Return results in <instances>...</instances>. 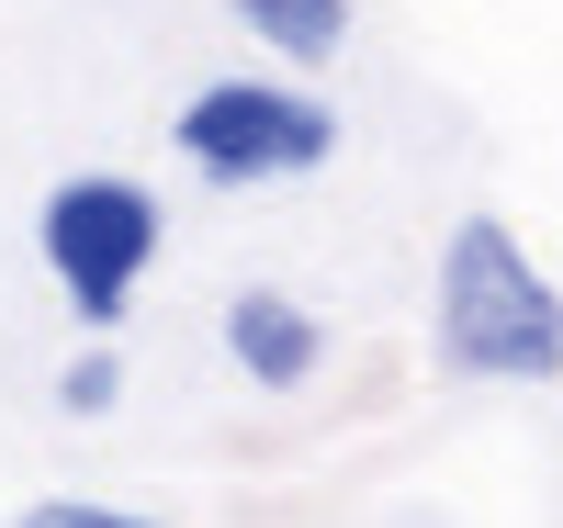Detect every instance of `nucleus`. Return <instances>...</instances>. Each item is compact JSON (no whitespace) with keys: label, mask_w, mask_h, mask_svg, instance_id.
<instances>
[{"label":"nucleus","mask_w":563,"mask_h":528,"mask_svg":"<svg viewBox=\"0 0 563 528\" xmlns=\"http://www.w3.org/2000/svg\"><path fill=\"white\" fill-rule=\"evenodd\" d=\"M429 349L451 382H496V394H552L563 382V281L496 203H474L440 236L429 270Z\"/></svg>","instance_id":"f257e3e1"},{"label":"nucleus","mask_w":563,"mask_h":528,"mask_svg":"<svg viewBox=\"0 0 563 528\" xmlns=\"http://www.w3.org/2000/svg\"><path fill=\"white\" fill-rule=\"evenodd\" d=\"M339 102L316 79H192L169 102V158L203 191H282L339 158Z\"/></svg>","instance_id":"f03ea898"},{"label":"nucleus","mask_w":563,"mask_h":528,"mask_svg":"<svg viewBox=\"0 0 563 528\" xmlns=\"http://www.w3.org/2000/svg\"><path fill=\"white\" fill-rule=\"evenodd\" d=\"M158 248H169V214H158V191L124 180V169H68L34 203V259H45V281H57L79 338H113L135 315Z\"/></svg>","instance_id":"7ed1b4c3"},{"label":"nucleus","mask_w":563,"mask_h":528,"mask_svg":"<svg viewBox=\"0 0 563 528\" xmlns=\"http://www.w3.org/2000/svg\"><path fill=\"white\" fill-rule=\"evenodd\" d=\"M214 349L238 360L249 394H305V382L327 371V326H316V304L282 293V281H238L225 315H214Z\"/></svg>","instance_id":"20e7f679"},{"label":"nucleus","mask_w":563,"mask_h":528,"mask_svg":"<svg viewBox=\"0 0 563 528\" xmlns=\"http://www.w3.org/2000/svg\"><path fill=\"white\" fill-rule=\"evenodd\" d=\"M225 23H238L260 57H282L294 79H316V68H339V57H350L361 0H225Z\"/></svg>","instance_id":"39448f33"},{"label":"nucleus","mask_w":563,"mask_h":528,"mask_svg":"<svg viewBox=\"0 0 563 528\" xmlns=\"http://www.w3.org/2000/svg\"><path fill=\"white\" fill-rule=\"evenodd\" d=\"M113 405H124V349H102V338L68 349V360H57V416L90 427V416H113Z\"/></svg>","instance_id":"423d86ee"},{"label":"nucleus","mask_w":563,"mask_h":528,"mask_svg":"<svg viewBox=\"0 0 563 528\" xmlns=\"http://www.w3.org/2000/svg\"><path fill=\"white\" fill-rule=\"evenodd\" d=\"M12 528H158L147 506H113V495H34Z\"/></svg>","instance_id":"0eeeda50"}]
</instances>
